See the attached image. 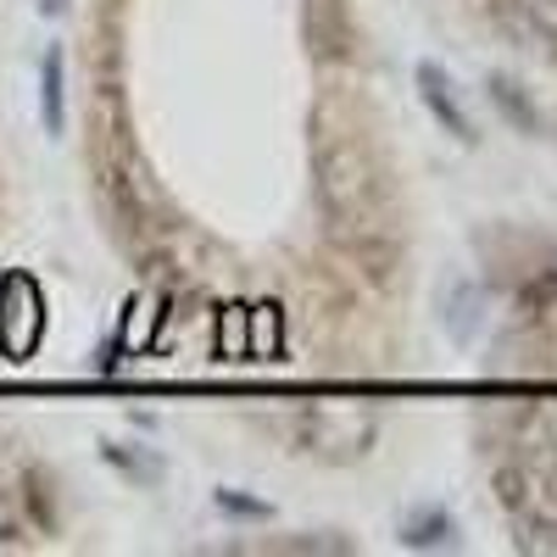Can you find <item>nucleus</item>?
<instances>
[{
    "mask_svg": "<svg viewBox=\"0 0 557 557\" xmlns=\"http://www.w3.org/2000/svg\"><path fill=\"white\" fill-rule=\"evenodd\" d=\"M401 546H418V552H430V546H457V524H451V513H412L407 524H401Z\"/></svg>",
    "mask_w": 557,
    "mask_h": 557,
    "instance_id": "obj_8",
    "label": "nucleus"
},
{
    "mask_svg": "<svg viewBox=\"0 0 557 557\" xmlns=\"http://www.w3.org/2000/svg\"><path fill=\"white\" fill-rule=\"evenodd\" d=\"M107 457L117 462L123 474L146 480V485H157V480H162V457H146V451H123V446H107Z\"/></svg>",
    "mask_w": 557,
    "mask_h": 557,
    "instance_id": "obj_10",
    "label": "nucleus"
},
{
    "mask_svg": "<svg viewBox=\"0 0 557 557\" xmlns=\"http://www.w3.org/2000/svg\"><path fill=\"white\" fill-rule=\"evenodd\" d=\"M45 341V290L28 273L0 278V351L12 362H28Z\"/></svg>",
    "mask_w": 557,
    "mask_h": 557,
    "instance_id": "obj_2",
    "label": "nucleus"
},
{
    "mask_svg": "<svg viewBox=\"0 0 557 557\" xmlns=\"http://www.w3.org/2000/svg\"><path fill=\"white\" fill-rule=\"evenodd\" d=\"M39 112H45V128L51 134L67 128V57H62V45H51L39 62Z\"/></svg>",
    "mask_w": 557,
    "mask_h": 557,
    "instance_id": "obj_6",
    "label": "nucleus"
},
{
    "mask_svg": "<svg viewBox=\"0 0 557 557\" xmlns=\"http://www.w3.org/2000/svg\"><path fill=\"white\" fill-rule=\"evenodd\" d=\"M418 96H424V107L435 112V123H446V134H457L462 139V146H474V117L469 112H462V101H457V89H451V78L435 67V62H418Z\"/></svg>",
    "mask_w": 557,
    "mask_h": 557,
    "instance_id": "obj_5",
    "label": "nucleus"
},
{
    "mask_svg": "<svg viewBox=\"0 0 557 557\" xmlns=\"http://www.w3.org/2000/svg\"><path fill=\"white\" fill-rule=\"evenodd\" d=\"M491 7L513 39H524L541 57H557V0H491Z\"/></svg>",
    "mask_w": 557,
    "mask_h": 557,
    "instance_id": "obj_4",
    "label": "nucleus"
},
{
    "mask_svg": "<svg viewBox=\"0 0 557 557\" xmlns=\"http://www.w3.org/2000/svg\"><path fill=\"white\" fill-rule=\"evenodd\" d=\"M218 507H228V513H262V502H246L235 491H218Z\"/></svg>",
    "mask_w": 557,
    "mask_h": 557,
    "instance_id": "obj_12",
    "label": "nucleus"
},
{
    "mask_svg": "<svg viewBox=\"0 0 557 557\" xmlns=\"http://www.w3.org/2000/svg\"><path fill=\"white\" fill-rule=\"evenodd\" d=\"M485 89H491V101L502 107V117L513 123L519 134H541V112H535V101L524 96V84H519V78L491 73V84H485Z\"/></svg>",
    "mask_w": 557,
    "mask_h": 557,
    "instance_id": "obj_7",
    "label": "nucleus"
},
{
    "mask_svg": "<svg viewBox=\"0 0 557 557\" xmlns=\"http://www.w3.org/2000/svg\"><path fill=\"white\" fill-rule=\"evenodd\" d=\"M23 530H17V513H12V507H7V496H0V546H12Z\"/></svg>",
    "mask_w": 557,
    "mask_h": 557,
    "instance_id": "obj_11",
    "label": "nucleus"
},
{
    "mask_svg": "<svg viewBox=\"0 0 557 557\" xmlns=\"http://www.w3.org/2000/svg\"><path fill=\"white\" fill-rule=\"evenodd\" d=\"M301 435H307V451L351 457V451H368V441H374V412H357V407H341V401H318L301 418Z\"/></svg>",
    "mask_w": 557,
    "mask_h": 557,
    "instance_id": "obj_3",
    "label": "nucleus"
},
{
    "mask_svg": "<svg viewBox=\"0 0 557 557\" xmlns=\"http://www.w3.org/2000/svg\"><path fill=\"white\" fill-rule=\"evenodd\" d=\"M312 184L318 207L341 251H351L362 268L385 273L396 257V207H391V178L374 151V139L362 134L357 117H346L341 101H323L312 112Z\"/></svg>",
    "mask_w": 557,
    "mask_h": 557,
    "instance_id": "obj_1",
    "label": "nucleus"
},
{
    "mask_svg": "<svg viewBox=\"0 0 557 557\" xmlns=\"http://www.w3.org/2000/svg\"><path fill=\"white\" fill-rule=\"evenodd\" d=\"M513 530H519V552L557 557V513H513Z\"/></svg>",
    "mask_w": 557,
    "mask_h": 557,
    "instance_id": "obj_9",
    "label": "nucleus"
},
{
    "mask_svg": "<svg viewBox=\"0 0 557 557\" xmlns=\"http://www.w3.org/2000/svg\"><path fill=\"white\" fill-rule=\"evenodd\" d=\"M34 7H39L45 17H57V12H67V0H34Z\"/></svg>",
    "mask_w": 557,
    "mask_h": 557,
    "instance_id": "obj_13",
    "label": "nucleus"
}]
</instances>
